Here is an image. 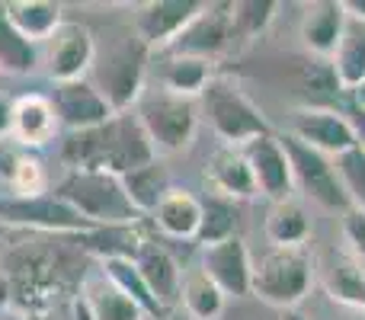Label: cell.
Returning a JSON list of instances; mask_svg holds the SVG:
<instances>
[{"instance_id":"8d00e7d4","label":"cell","mask_w":365,"mask_h":320,"mask_svg":"<svg viewBox=\"0 0 365 320\" xmlns=\"http://www.w3.org/2000/svg\"><path fill=\"white\" fill-rule=\"evenodd\" d=\"M29 320H90V314L81 298H74V301L61 304V308H51V311H45V314H36Z\"/></svg>"},{"instance_id":"277c9868","label":"cell","mask_w":365,"mask_h":320,"mask_svg":"<svg viewBox=\"0 0 365 320\" xmlns=\"http://www.w3.org/2000/svg\"><path fill=\"white\" fill-rule=\"evenodd\" d=\"M51 192L68 202L93 227L141 224V215L128 199L122 176L103 173V170H64V176L51 186Z\"/></svg>"},{"instance_id":"9a60e30c","label":"cell","mask_w":365,"mask_h":320,"mask_svg":"<svg viewBox=\"0 0 365 320\" xmlns=\"http://www.w3.org/2000/svg\"><path fill=\"white\" fill-rule=\"evenodd\" d=\"M202 0H151L135 16V36L151 48V55H160L173 45V38L199 16Z\"/></svg>"},{"instance_id":"7c38bea8","label":"cell","mask_w":365,"mask_h":320,"mask_svg":"<svg viewBox=\"0 0 365 320\" xmlns=\"http://www.w3.org/2000/svg\"><path fill=\"white\" fill-rule=\"evenodd\" d=\"M231 48V4H205L199 16L173 38V45L160 55H186L212 61Z\"/></svg>"},{"instance_id":"cb8c5ba5","label":"cell","mask_w":365,"mask_h":320,"mask_svg":"<svg viewBox=\"0 0 365 320\" xmlns=\"http://www.w3.org/2000/svg\"><path fill=\"white\" fill-rule=\"evenodd\" d=\"M4 13L13 29L36 45H45L51 38V32L64 23V6L55 4V0H6Z\"/></svg>"},{"instance_id":"5b68a950","label":"cell","mask_w":365,"mask_h":320,"mask_svg":"<svg viewBox=\"0 0 365 320\" xmlns=\"http://www.w3.org/2000/svg\"><path fill=\"white\" fill-rule=\"evenodd\" d=\"M199 113L205 115L208 128L215 132V138L221 145L244 148L250 141L263 138V135H272L263 109L231 77H221V74L212 77V83L199 96Z\"/></svg>"},{"instance_id":"1f68e13d","label":"cell","mask_w":365,"mask_h":320,"mask_svg":"<svg viewBox=\"0 0 365 320\" xmlns=\"http://www.w3.org/2000/svg\"><path fill=\"white\" fill-rule=\"evenodd\" d=\"M240 227V202H231L225 195H202V224H199V247H212L221 244L227 237H237Z\"/></svg>"},{"instance_id":"4dcf8cb0","label":"cell","mask_w":365,"mask_h":320,"mask_svg":"<svg viewBox=\"0 0 365 320\" xmlns=\"http://www.w3.org/2000/svg\"><path fill=\"white\" fill-rule=\"evenodd\" d=\"M38 64H42V45L19 36L6 19L4 4H0V74L26 77L32 71H38Z\"/></svg>"},{"instance_id":"ab89813d","label":"cell","mask_w":365,"mask_h":320,"mask_svg":"<svg viewBox=\"0 0 365 320\" xmlns=\"http://www.w3.org/2000/svg\"><path fill=\"white\" fill-rule=\"evenodd\" d=\"M343 6H346V16L365 23V0H343Z\"/></svg>"},{"instance_id":"484cf974","label":"cell","mask_w":365,"mask_h":320,"mask_svg":"<svg viewBox=\"0 0 365 320\" xmlns=\"http://www.w3.org/2000/svg\"><path fill=\"white\" fill-rule=\"evenodd\" d=\"M122 186H125L128 199H132V205L138 208L141 218H151L154 208L164 202V195L173 189L170 182V170H167L164 158L151 160L148 167H138L132 170V173L122 176Z\"/></svg>"},{"instance_id":"30bf717a","label":"cell","mask_w":365,"mask_h":320,"mask_svg":"<svg viewBox=\"0 0 365 320\" xmlns=\"http://www.w3.org/2000/svg\"><path fill=\"white\" fill-rule=\"evenodd\" d=\"M96 36L77 19H64L51 38L42 45V68L51 83L83 81L93 68Z\"/></svg>"},{"instance_id":"60d3db41","label":"cell","mask_w":365,"mask_h":320,"mask_svg":"<svg viewBox=\"0 0 365 320\" xmlns=\"http://www.w3.org/2000/svg\"><path fill=\"white\" fill-rule=\"evenodd\" d=\"M353 119V128H356V138H359V148H365V113H349Z\"/></svg>"},{"instance_id":"2e32d148","label":"cell","mask_w":365,"mask_h":320,"mask_svg":"<svg viewBox=\"0 0 365 320\" xmlns=\"http://www.w3.org/2000/svg\"><path fill=\"white\" fill-rule=\"evenodd\" d=\"M48 100L55 106V115L64 132H87V128L106 125L115 115V109L103 100V93L87 77L83 81H71V83H55Z\"/></svg>"},{"instance_id":"7402d4cb","label":"cell","mask_w":365,"mask_h":320,"mask_svg":"<svg viewBox=\"0 0 365 320\" xmlns=\"http://www.w3.org/2000/svg\"><path fill=\"white\" fill-rule=\"evenodd\" d=\"M154 77L158 87L167 93L186 96V100H199L202 90L212 83L215 64L202 61V58H186V55H154Z\"/></svg>"},{"instance_id":"8fae6325","label":"cell","mask_w":365,"mask_h":320,"mask_svg":"<svg viewBox=\"0 0 365 320\" xmlns=\"http://www.w3.org/2000/svg\"><path fill=\"white\" fill-rule=\"evenodd\" d=\"M289 135L298 138L302 145L334 158V160L340 158V154L359 148V138H356V128H353L349 113H340V109H334V106H298V109H292Z\"/></svg>"},{"instance_id":"7a4b0ae2","label":"cell","mask_w":365,"mask_h":320,"mask_svg":"<svg viewBox=\"0 0 365 320\" xmlns=\"http://www.w3.org/2000/svg\"><path fill=\"white\" fill-rule=\"evenodd\" d=\"M158 158L160 154L154 151L135 109L115 113L106 125L87 128V132H68L61 138V163L68 170H103L113 176H125Z\"/></svg>"},{"instance_id":"6da1fadb","label":"cell","mask_w":365,"mask_h":320,"mask_svg":"<svg viewBox=\"0 0 365 320\" xmlns=\"http://www.w3.org/2000/svg\"><path fill=\"white\" fill-rule=\"evenodd\" d=\"M87 259L90 257L81 250L77 237L32 234L26 240L4 244L0 269L13 285V311L29 320L74 301L81 295L83 276L90 272Z\"/></svg>"},{"instance_id":"f35d334b","label":"cell","mask_w":365,"mask_h":320,"mask_svg":"<svg viewBox=\"0 0 365 320\" xmlns=\"http://www.w3.org/2000/svg\"><path fill=\"white\" fill-rule=\"evenodd\" d=\"M13 308V285L6 279V272L0 269V311H10Z\"/></svg>"},{"instance_id":"603a6c76","label":"cell","mask_w":365,"mask_h":320,"mask_svg":"<svg viewBox=\"0 0 365 320\" xmlns=\"http://www.w3.org/2000/svg\"><path fill=\"white\" fill-rule=\"evenodd\" d=\"M151 224L158 227L160 237L167 240H192L199 237V224H202V199L189 189H177L164 195L158 208L151 215Z\"/></svg>"},{"instance_id":"b9f144b4","label":"cell","mask_w":365,"mask_h":320,"mask_svg":"<svg viewBox=\"0 0 365 320\" xmlns=\"http://www.w3.org/2000/svg\"><path fill=\"white\" fill-rule=\"evenodd\" d=\"M349 96H353V113H365V83L349 90Z\"/></svg>"},{"instance_id":"4fadbf2b","label":"cell","mask_w":365,"mask_h":320,"mask_svg":"<svg viewBox=\"0 0 365 320\" xmlns=\"http://www.w3.org/2000/svg\"><path fill=\"white\" fill-rule=\"evenodd\" d=\"M199 269L225 291V298H250L253 285V253L247 240L227 237L221 244L202 247V263Z\"/></svg>"},{"instance_id":"ba28073f","label":"cell","mask_w":365,"mask_h":320,"mask_svg":"<svg viewBox=\"0 0 365 320\" xmlns=\"http://www.w3.org/2000/svg\"><path fill=\"white\" fill-rule=\"evenodd\" d=\"M0 224L6 231H29L42 234V237H81L90 234L93 224L74 212L64 199L55 192H38V195H0Z\"/></svg>"},{"instance_id":"ee69618b","label":"cell","mask_w":365,"mask_h":320,"mask_svg":"<svg viewBox=\"0 0 365 320\" xmlns=\"http://www.w3.org/2000/svg\"><path fill=\"white\" fill-rule=\"evenodd\" d=\"M340 320H365V311H343Z\"/></svg>"},{"instance_id":"d6986e66","label":"cell","mask_w":365,"mask_h":320,"mask_svg":"<svg viewBox=\"0 0 365 320\" xmlns=\"http://www.w3.org/2000/svg\"><path fill=\"white\" fill-rule=\"evenodd\" d=\"M135 266H138L141 279L148 282L151 295L158 298V304L170 314L173 308H180V289H182V269L180 259L167 250L164 244L148 237L141 244V250L135 253Z\"/></svg>"},{"instance_id":"836d02e7","label":"cell","mask_w":365,"mask_h":320,"mask_svg":"<svg viewBox=\"0 0 365 320\" xmlns=\"http://www.w3.org/2000/svg\"><path fill=\"white\" fill-rule=\"evenodd\" d=\"M276 0H234L231 4V45L253 42L276 19Z\"/></svg>"},{"instance_id":"5bb4252c","label":"cell","mask_w":365,"mask_h":320,"mask_svg":"<svg viewBox=\"0 0 365 320\" xmlns=\"http://www.w3.org/2000/svg\"><path fill=\"white\" fill-rule=\"evenodd\" d=\"M244 158L250 163L257 195H263V199H269V202L295 199L292 163H289V154H285V148H282V138H279L276 132L244 145Z\"/></svg>"},{"instance_id":"74e56055","label":"cell","mask_w":365,"mask_h":320,"mask_svg":"<svg viewBox=\"0 0 365 320\" xmlns=\"http://www.w3.org/2000/svg\"><path fill=\"white\" fill-rule=\"evenodd\" d=\"M13 138V100L0 93V141Z\"/></svg>"},{"instance_id":"e575fe53","label":"cell","mask_w":365,"mask_h":320,"mask_svg":"<svg viewBox=\"0 0 365 320\" xmlns=\"http://www.w3.org/2000/svg\"><path fill=\"white\" fill-rule=\"evenodd\" d=\"M336 176H340V186L349 199V208L365 212V148H353V151L340 154L334 160Z\"/></svg>"},{"instance_id":"52a82bcc","label":"cell","mask_w":365,"mask_h":320,"mask_svg":"<svg viewBox=\"0 0 365 320\" xmlns=\"http://www.w3.org/2000/svg\"><path fill=\"white\" fill-rule=\"evenodd\" d=\"M141 128L148 132L154 151L164 158V154H180L186 151L195 141L199 132V100H186V96L167 93L160 87H145L138 106H135Z\"/></svg>"},{"instance_id":"f1b7e54d","label":"cell","mask_w":365,"mask_h":320,"mask_svg":"<svg viewBox=\"0 0 365 320\" xmlns=\"http://www.w3.org/2000/svg\"><path fill=\"white\" fill-rule=\"evenodd\" d=\"M180 308L186 311L189 320H218L227 308V298L202 269H189L182 272Z\"/></svg>"},{"instance_id":"44dd1931","label":"cell","mask_w":365,"mask_h":320,"mask_svg":"<svg viewBox=\"0 0 365 320\" xmlns=\"http://www.w3.org/2000/svg\"><path fill=\"white\" fill-rule=\"evenodd\" d=\"M87 308L90 320H148V314L96 266L83 276L81 295H77Z\"/></svg>"},{"instance_id":"9c48e42d","label":"cell","mask_w":365,"mask_h":320,"mask_svg":"<svg viewBox=\"0 0 365 320\" xmlns=\"http://www.w3.org/2000/svg\"><path fill=\"white\" fill-rule=\"evenodd\" d=\"M282 138V148L289 154V163H292V180H295V192L308 195L311 202L317 205L330 208V212H346L349 208V199L340 186V176H336V167H334V158L327 154L314 151V148L302 145L298 138H292L289 132L279 135Z\"/></svg>"},{"instance_id":"83f0119b","label":"cell","mask_w":365,"mask_h":320,"mask_svg":"<svg viewBox=\"0 0 365 320\" xmlns=\"http://www.w3.org/2000/svg\"><path fill=\"white\" fill-rule=\"evenodd\" d=\"M330 68H334L340 90H346V93L365 83V23L353 16L346 19V29H343L340 45L330 58Z\"/></svg>"},{"instance_id":"f6af8a7d","label":"cell","mask_w":365,"mask_h":320,"mask_svg":"<svg viewBox=\"0 0 365 320\" xmlns=\"http://www.w3.org/2000/svg\"><path fill=\"white\" fill-rule=\"evenodd\" d=\"M6 234H10V231H6V227L0 224V244H4V240H6Z\"/></svg>"},{"instance_id":"bcb514c9","label":"cell","mask_w":365,"mask_h":320,"mask_svg":"<svg viewBox=\"0 0 365 320\" xmlns=\"http://www.w3.org/2000/svg\"><path fill=\"white\" fill-rule=\"evenodd\" d=\"M0 250H4V244H0Z\"/></svg>"},{"instance_id":"f546056e","label":"cell","mask_w":365,"mask_h":320,"mask_svg":"<svg viewBox=\"0 0 365 320\" xmlns=\"http://www.w3.org/2000/svg\"><path fill=\"white\" fill-rule=\"evenodd\" d=\"M330 301H336L343 311H365V266L353 257H336L324 279Z\"/></svg>"},{"instance_id":"d590c367","label":"cell","mask_w":365,"mask_h":320,"mask_svg":"<svg viewBox=\"0 0 365 320\" xmlns=\"http://www.w3.org/2000/svg\"><path fill=\"white\" fill-rule=\"evenodd\" d=\"M340 237H343V244H346L349 257L365 266V212L346 208V212L340 215Z\"/></svg>"},{"instance_id":"3957f363","label":"cell","mask_w":365,"mask_h":320,"mask_svg":"<svg viewBox=\"0 0 365 320\" xmlns=\"http://www.w3.org/2000/svg\"><path fill=\"white\" fill-rule=\"evenodd\" d=\"M151 48L135 36V29L119 32V38H109L106 45H96V58L87 81L103 93V100L115 113H132L145 93L148 68H151Z\"/></svg>"},{"instance_id":"4316f807","label":"cell","mask_w":365,"mask_h":320,"mask_svg":"<svg viewBox=\"0 0 365 320\" xmlns=\"http://www.w3.org/2000/svg\"><path fill=\"white\" fill-rule=\"evenodd\" d=\"M266 240L272 247H304L311 237V218L308 208L298 199L272 202L266 212Z\"/></svg>"},{"instance_id":"d4e9b609","label":"cell","mask_w":365,"mask_h":320,"mask_svg":"<svg viewBox=\"0 0 365 320\" xmlns=\"http://www.w3.org/2000/svg\"><path fill=\"white\" fill-rule=\"evenodd\" d=\"M0 180L10 189V195H38L51 189L42 160L13 141H4L0 148Z\"/></svg>"},{"instance_id":"e0dca14e","label":"cell","mask_w":365,"mask_h":320,"mask_svg":"<svg viewBox=\"0 0 365 320\" xmlns=\"http://www.w3.org/2000/svg\"><path fill=\"white\" fill-rule=\"evenodd\" d=\"M61 135V122L45 93H23L13 100V145L23 151L45 148Z\"/></svg>"},{"instance_id":"ac0fdd59","label":"cell","mask_w":365,"mask_h":320,"mask_svg":"<svg viewBox=\"0 0 365 320\" xmlns=\"http://www.w3.org/2000/svg\"><path fill=\"white\" fill-rule=\"evenodd\" d=\"M202 180H205L208 192L225 195V199H231V202H247V199L257 195L250 163H247V158H244V148L218 145L212 151V158L205 160Z\"/></svg>"},{"instance_id":"ffe728a7","label":"cell","mask_w":365,"mask_h":320,"mask_svg":"<svg viewBox=\"0 0 365 320\" xmlns=\"http://www.w3.org/2000/svg\"><path fill=\"white\" fill-rule=\"evenodd\" d=\"M346 6L343 0H314L304 6L302 23H298V36H302L304 48L321 61H330L346 29Z\"/></svg>"},{"instance_id":"8992f818","label":"cell","mask_w":365,"mask_h":320,"mask_svg":"<svg viewBox=\"0 0 365 320\" xmlns=\"http://www.w3.org/2000/svg\"><path fill=\"white\" fill-rule=\"evenodd\" d=\"M314 285V259L308 247H269L253 259L250 295L276 311H298Z\"/></svg>"},{"instance_id":"7bdbcfd3","label":"cell","mask_w":365,"mask_h":320,"mask_svg":"<svg viewBox=\"0 0 365 320\" xmlns=\"http://www.w3.org/2000/svg\"><path fill=\"white\" fill-rule=\"evenodd\" d=\"M279 320H308V317H304L302 311H282V317Z\"/></svg>"},{"instance_id":"d6a6232c","label":"cell","mask_w":365,"mask_h":320,"mask_svg":"<svg viewBox=\"0 0 365 320\" xmlns=\"http://www.w3.org/2000/svg\"><path fill=\"white\" fill-rule=\"evenodd\" d=\"M100 269L106 272L109 279H113L115 285H119L122 291H125L128 298H132L135 304H138L141 311L148 314V320L154 317H167V311L158 304V298L151 295V289H148V282L141 279L138 266H135V259H103Z\"/></svg>"}]
</instances>
